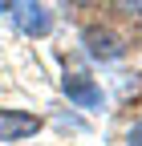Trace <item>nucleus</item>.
<instances>
[{"instance_id": "1", "label": "nucleus", "mask_w": 142, "mask_h": 146, "mask_svg": "<svg viewBox=\"0 0 142 146\" xmlns=\"http://www.w3.org/2000/svg\"><path fill=\"white\" fill-rule=\"evenodd\" d=\"M61 89H65V98L73 102L77 110H102V106H106V98H102V85L90 77V73H81V69H65Z\"/></svg>"}, {"instance_id": "7", "label": "nucleus", "mask_w": 142, "mask_h": 146, "mask_svg": "<svg viewBox=\"0 0 142 146\" xmlns=\"http://www.w3.org/2000/svg\"><path fill=\"white\" fill-rule=\"evenodd\" d=\"M12 4H16V0H0V12H12Z\"/></svg>"}, {"instance_id": "2", "label": "nucleus", "mask_w": 142, "mask_h": 146, "mask_svg": "<svg viewBox=\"0 0 142 146\" xmlns=\"http://www.w3.org/2000/svg\"><path fill=\"white\" fill-rule=\"evenodd\" d=\"M81 41H85V53H90L94 61H118V57H126V41H122L114 29H106V25H90L81 33Z\"/></svg>"}, {"instance_id": "4", "label": "nucleus", "mask_w": 142, "mask_h": 146, "mask_svg": "<svg viewBox=\"0 0 142 146\" xmlns=\"http://www.w3.org/2000/svg\"><path fill=\"white\" fill-rule=\"evenodd\" d=\"M41 130L37 114H25V110H0V142H25Z\"/></svg>"}, {"instance_id": "3", "label": "nucleus", "mask_w": 142, "mask_h": 146, "mask_svg": "<svg viewBox=\"0 0 142 146\" xmlns=\"http://www.w3.org/2000/svg\"><path fill=\"white\" fill-rule=\"evenodd\" d=\"M12 25L21 29L25 36H49V29H53V16H49V8L41 4V0H16L12 4Z\"/></svg>"}, {"instance_id": "6", "label": "nucleus", "mask_w": 142, "mask_h": 146, "mask_svg": "<svg viewBox=\"0 0 142 146\" xmlns=\"http://www.w3.org/2000/svg\"><path fill=\"white\" fill-rule=\"evenodd\" d=\"M126 146H142V118H138L130 130H126Z\"/></svg>"}, {"instance_id": "5", "label": "nucleus", "mask_w": 142, "mask_h": 146, "mask_svg": "<svg viewBox=\"0 0 142 146\" xmlns=\"http://www.w3.org/2000/svg\"><path fill=\"white\" fill-rule=\"evenodd\" d=\"M118 16H142V0H110Z\"/></svg>"}, {"instance_id": "8", "label": "nucleus", "mask_w": 142, "mask_h": 146, "mask_svg": "<svg viewBox=\"0 0 142 146\" xmlns=\"http://www.w3.org/2000/svg\"><path fill=\"white\" fill-rule=\"evenodd\" d=\"M69 4H94V0H69Z\"/></svg>"}]
</instances>
